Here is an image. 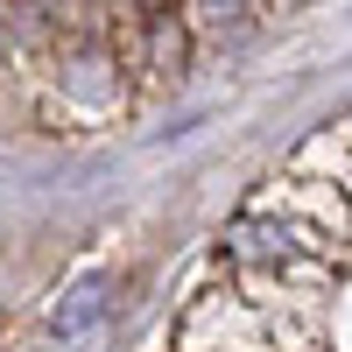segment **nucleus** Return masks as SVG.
Here are the masks:
<instances>
[{
  "mask_svg": "<svg viewBox=\"0 0 352 352\" xmlns=\"http://www.w3.org/2000/svg\"><path fill=\"white\" fill-rule=\"evenodd\" d=\"M43 85H50V106L64 113V120H78V127H99V120H113V113H127V99H134L127 56L113 50V36L92 14L50 36Z\"/></svg>",
  "mask_w": 352,
  "mask_h": 352,
  "instance_id": "f257e3e1",
  "label": "nucleus"
},
{
  "mask_svg": "<svg viewBox=\"0 0 352 352\" xmlns=\"http://www.w3.org/2000/svg\"><path fill=\"white\" fill-rule=\"evenodd\" d=\"M254 204L289 219V232L324 261V268H352V190L331 184V176H310V169H289L275 176V190H261Z\"/></svg>",
  "mask_w": 352,
  "mask_h": 352,
  "instance_id": "f03ea898",
  "label": "nucleus"
},
{
  "mask_svg": "<svg viewBox=\"0 0 352 352\" xmlns=\"http://www.w3.org/2000/svg\"><path fill=\"white\" fill-rule=\"evenodd\" d=\"M106 317H113V275L92 268V275H78L64 296L50 303V338L56 345H78V338H92Z\"/></svg>",
  "mask_w": 352,
  "mask_h": 352,
  "instance_id": "7ed1b4c3",
  "label": "nucleus"
},
{
  "mask_svg": "<svg viewBox=\"0 0 352 352\" xmlns=\"http://www.w3.org/2000/svg\"><path fill=\"white\" fill-rule=\"evenodd\" d=\"M176 14L197 43H247L261 21V0H176Z\"/></svg>",
  "mask_w": 352,
  "mask_h": 352,
  "instance_id": "20e7f679",
  "label": "nucleus"
},
{
  "mask_svg": "<svg viewBox=\"0 0 352 352\" xmlns=\"http://www.w3.org/2000/svg\"><path fill=\"white\" fill-rule=\"evenodd\" d=\"M113 8H141V14H148V8H169V0H113Z\"/></svg>",
  "mask_w": 352,
  "mask_h": 352,
  "instance_id": "39448f33",
  "label": "nucleus"
}]
</instances>
